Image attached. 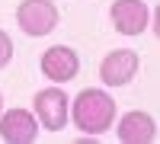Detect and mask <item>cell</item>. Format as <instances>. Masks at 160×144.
Segmentation results:
<instances>
[{
	"instance_id": "7a4b0ae2",
	"label": "cell",
	"mask_w": 160,
	"mask_h": 144,
	"mask_svg": "<svg viewBox=\"0 0 160 144\" xmlns=\"http://www.w3.org/2000/svg\"><path fill=\"white\" fill-rule=\"evenodd\" d=\"M32 115L45 132H61L71 122V96L61 90V83H51L32 96Z\"/></svg>"
},
{
	"instance_id": "ba28073f",
	"label": "cell",
	"mask_w": 160,
	"mask_h": 144,
	"mask_svg": "<svg viewBox=\"0 0 160 144\" xmlns=\"http://www.w3.org/2000/svg\"><path fill=\"white\" fill-rule=\"evenodd\" d=\"M112 125H115V138L122 144H154L157 141V119L151 112L131 109Z\"/></svg>"
},
{
	"instance_id": "9c48e42d",
	"label": "cell",
	"mask_w": 160,
	"mask_h": 144,
	"mask_svg": "<svg viewBox=\"0 0 160 144\" xmlns=\"http://www.w3.org/2000/svg\"><path fill=\"white\" fill-rule=\"evenodd\" d=\"M13 51H16V48H13V38H10V32H3V29H0V71H3L7 64L13 61Z\"/></svg>"
},
{
	"instance_id": "5b68a950",
	"label": "cell",
	"mask_w": 160,
	"mask_h": 144,
	"mask_svg": "<svg viewBox=\"0 0 160 144\" xmlns=\"http://www.w3.org/2000/svg\"><path fill=\"white\" fill-rule=\"evenodd\" d=\"M38 67H42V74L51 83H71L80 74V55L71 45H51L48 51H42Z\"/></svg>"
},
{
	"instance_id": "3957f363",
	"label": "cell",
	"mask_w": 160,
	"mask_h": 144,
	"mask_svg": "<svg viewBox=\"0 0 160 144\" xmlns=\"http://www.w3.org/2000/svg\"><path fill=\"white\" fill-rule=\"evenodd\" d=\"M61 10L55 0H19L16 7V26L29 38H45L58 29Z\"/></svg>"
},
{
	"instance_id": "52a82bcc",
	"label": "cell",
	"mask_w": 160,
	"mask_h": 144,
	"mask_svg": "<svg viewBox=\"0 0 160 144\" xmlns=\"http://www.w3.org/2000/svg\"><path fill=\"white\" fill-rule=\"evenodd\" d=\"M109 19L115 26V32L122 35H141L144 29H148L151 22V10L144 0H115V3L109 7Z\"/></svg>"
},
{
	"instance_id": "277c9868",
	"label": "cell",
	"mask_w": 160,
	"mask_h": 144,
	"mask_svg": "<svg viewBox=\"0 0 160 144\" xmlns=\"http://www.w3.org/2000/svg\"><path fill=\"white\" fill-rule=\"evenodd\" d=\"M141 71V55L135 48H115L99 61V80L102 87H128Z\"/></svg>"
},
{
	"instance_id": "6da1fadb",
	"label": "cell",
	"mask_w": 160,
	"mask_h": 144,
	"mask_svg": "<svg viewBox=\"0 0 160 144\" xmlns=\"http://www.w3.org/2000/svg\"><path fill=\"white\" fill-rule=\"evenodd\" d=\"M71 122L83 138H99L115 122V99L102 87H87L71 99Z\"/></svg>"
},
{
	"instance_id": "30bf717a",
	"label": "cell",
	"mask_w": 160,
	"mask_h": 144,
	"mask_svg": "<svg viewBox=\"0 0 160 144\" xmlns=\"http://www.w3.org/2000/svg\"><path fill=\"white\" fill-rule=\"evenodd\" d=\"M0 112H3V93H0Z\"/></svg>"
},
{
	"instance_id": "8992f818",
	"label": "cell",
	"mask_w": 160,
	"mask_h": 144,
	"mask_svg": "<svg viewBox=\"0 0 160 144\" xmlns=\"http://www.w3.org/2000/svg\"><path fill=\"white\" fill-rule=\"evenodd\" d=\"M0 141L7 144H35L38 141V119L29 109H3L0 112Z\"/></svg>"
}]
</instances>
